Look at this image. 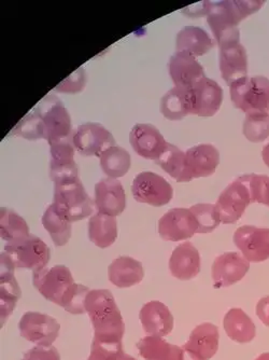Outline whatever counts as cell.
<instances>
[{
  "mask_svg": "<svg viewBox=\"0 0 269 360\" xmlns=\"http://www.w3.org/2000/svg\"><path fill=\"white\" fill-rule=\"evenodd\" d=\"M265 1L226 0L212 3L207 13V22L218 46L240 42L238 25L247 16L258 11Z\"/></svg>",
  "mask_w": 269,
  "mask_h": 360,
  "instance_id": "1",
  "label": "cell"
},
{
  "mask_svg": "<svg viewBox=\"0 0 269 360\" xmlns=\"http://www.w3.org/2000/svg\"><path fill=\"white\" fill-rule=\"evenodd\" d=\"M86 312L92 321L94 339L122 341L125 323L110 291L107 289L90 290L86 299Z\"/></svg>",
  "mask_w": 269,
  "mask_h": 360,
  "instance_id": "2",
  "label": "cell"
},
{
  "mask_svg": "<svg viewBox=\"0 0 269 360\" xmlns=\"http://www.w3.org/2000/svg\"><path fill=\"white\" fill-rule=\"evenodd\" d=\"M53 205L60 217L72 224L92 215L95 204L78 178L54 185Z\"/></svg>",
  "mask_w": 269,
  "mask_h": 360,
  "instance_id": "3",
  "label": "cell"
},
{
  "mask_svg": "<svg viewBox=\"0 0 269 360\" xmlns=\"http://www.w3.org/2000/svg\"><path fill=\"white\" fill-rule=\"evenodd\" d=\"M230 98L236 108L246 115L269 112V79L244 77L230 86Z\"/></svg>",
  "mask_w": 269,
  "mask_h": 360,
  "instance_id": "4",
  "label": "cell"
},
{
  "mask_svg": "<svg viewBox=\"0 0 269 360\" xmlns=\"http://www.w3.org/2000/svg\"><path fill=\"white\" fill-rule=\"evenodd\" d=\"M44 127V139L48 143L74 135L72 118L62 101L55 95H48L34 110Z\"/></svg>",
  "mask_w": 269,
  "mask_h": 360,
  "instance_id": "5",
  "label": "cell"
},
{
  "mask_svg": "<svg viewBox=\"0 0 269 360\" xmlns=\"http://www.w3.org/2000/svg\"><path fill=\"white\" fill-rule=\"evenodd\" d=\"M5 252L10 257L15 268L35 271L46 268L50 261V248L37 236H29L21 240L7 243Z\"/></svg>",
  "mask_w": 269,
  "mask_h": 360,
  "instance_id": "6",
  "label": "cell"
},
{
  "mask_svg": "<svg viewBox=\"0 0 269 360\" xmlns=\"http://www.w3.org/2000/svg\"><path fill=\"white\" fill-rule=\"evenodd\" d=\"M133 198L139 203L161 207L173 199L171 184L161 175L152 172H143L135 177L131 186Z\"/></svg>",
  "mask_w": 269,
  "mask_h": 360,
  "instance_id": "7",
  "label": "cell"
},
{
  "mask_svg": "<svg viewBox=\"0 0 269 360\" xmlns=\"http://www.w3.org/2000/svg\"><path fill=\"white\" fill-rule=\"evenodd\" d=\"M32 282L46 300L60 305L64 293L74 281L70 269L65 266H55L32 271Z\"/></svg>",
  "mask_w": 269,
  "mask_h": 360,
  "instance_id": "8",
  "label": "cell"
},
{
  "mask_svg": "<svg viewBox=\"0 0 269 360\" xmlns=\"http://www.w3.org/2000/svg\"><path fill=\"white\" fill-rule=\"evenodd\" d=\"M20 333L24 339L37 347H52L60 333V326L54 317L37 312H27L19 323Z\"/></svg>",
  "mask_w": 269,
  "mask_h": 360,
  "instance_id": "9",
  "label": "cell"
},
{
  "mask_svg": "<svg viewBox=\"0 0 269 360\" xmlns=\"http://www.w3.org/2000/svg\"><path fill=\"white\" fill-rule=\"evenodd\" d=\"M250 204L248 187L240 177L237 178L222 191L216 201V207L221 224H232L237 222Z\"/></svg>",
  "mask_w": 269,
  "mask_h": 360,
  "instance_id": "10",
  "label": "cell"
},
{
  "mask_svg": "<svg viewBox=\"0 0 269 360\" xmlns=\"http://www.w3.org/2000/svg\"><path fill=\"white\" fill-rule=\"evenodd\" d=\"M74 148L86 157H100L104 151L115 146V139L104 125L88 122L78 127L74 132Z\"/></svg>",
  "mask_w": 269,
  "mask_h": 360,
  "instance_id": "11",
  "label": "cell"
},
{
  "mask_svg": "<svg viewBox=\"0 0 269 360\" xmlns=\"http://www.w3.org/2000/svg\"><path fill=\"white\" fill-rule=\"evenodd\" d=\"M72 136L50 143L51 163H50V178L54 185L78 179V165L74 162V146Z\"/></svg>",
  "mask_w": 269,
  "mask_h": 360,
  "instance_id": "12",
  "label": "cell"
},
{
  "mask_svg": "<svg viewBox=\"0 0 269 360\" xmlns=\"http://www.w3.org/2000/svg\"><path fill=\"white\" fill-rule=\"evenodd\" d=\"M220 333L216 326L204 323L196 326L182 347V360H209L218 349Z\"/></svg>",
  "mask_w": 269,
  "mask_h": 360,
  "instance_id": "13",
  "label": "cell"
},
{
  "mask_svg": "<svg viewBox=\"0 0 269 360\" xmlns=\"http://www.w3.org/2000/svg\"><path fill=\"white\" fill-rule=\"evenodd\" d=\"M234 243L249 262L269 259V229L240 226L235 231Z\"/></svg>",
  "mask_w": 269,
  "mask_h": 360,
  "instance_id": "14",
  "label": "cell"
},
{
  "mask_svg": "<svg viewBox=\"0 0 269 360\" xmlns=\"http://www.w3.org/2000/svg\"><path fill=\"white\" fill-rule=\"evenodd\" d=\"M198 224L189 208H173L159 219L161 238L171 242L189 240L197 233Z\"/></svg>",
  "mask_w": 269,
  "mask_h": 360,
  "instance_id": "15",
  "label": "cell"
},
{
  "mask_svg": "<svg viewBox=\"0 0 269 360\" xmlns=\"http://www.w3.org/2000/svg\"><path fill=\"white\" fill-rule=\"evenodd\" d=\"M250 269V262L240 252H225L216 257L211 275L216 288H224L240 282Z\"/></svg>",
  "mask_w": 269,
  "mask_h": 360,
  "instance_id": "16",
  "label": "cell"
},
{
  "mask_svg": "<svg viewBox=\"0 0 269 360\" xmlns=\"http://www.w3.org/2000/svg\"><path fill=\"white\" fill-rule=\"evenodd\" d=\"M192 115L212 117L220 110L223 102V90L218 82L205 78L198 81L191 89Z\"/></svg>",
  "mask_w": 269,
  "mask_h": 360,
  "instance_id": "17",
  "label": "cell"
},
{
  "mask_svg": "<svg viewBox=\"0 0 269 360\" xmlns=\"http://www.w3.org/2000/svg\"><path fill=\"white\" fill-rule=\"evenodd\" d=\"M129 143L137 155L157 161L167 148V141L157 127L147 123H138L131 129Z\"/></svg>",
  "mask_w": 269,
  "mask_h": 360,
  "instance_id": "18",
  "label": "cell"
},
{
  "mask_svg": "<svg viewBox=\"0 0 269 360\" xmlns=\"http://www.w3.org/2000/svg\"><path fill=\"white\" fill-rule=\"evenodd\" d=\"M0 317L4 326L21 298V288L14 276L15 266L5 252L0 256Z\"/></svg>",
  "mask_w": 269,
  "mask_h": 360,
  "instance_id": "19",
  "label": "cell"
},
{
  "mask_svg": "<svg viewBox=\"0 0 269 360\" xmlns=\"http://www.w3.org/2000/svg\"><path fill=\"white\" fill-rule=\"evenodd\" d=\"M95 207L105 215H121L126 206V196L122 184L117 179L106 178L95 186Z\"/></svg>",
  "mask_w": 269,
  "mask_h": 360,
  "instance_id": "20",
  "label": "cell"
},
{
  "mask_svg": "<svg viewBox=\"0 0 269 360\" xmlns=\"http://www.w3.org/2000/svg\"><path fill=\"white\" fill-rule=\"evenodd\" d=\"M218 65L222 78L226 84H232L235 81L248 75V56L246 49L240 42H232L220 46Z\"/></svg>",
  "mask_w": 269,
  "mask_h": 360,
  "instance_id": "21",
  "label": "cell"
},
{
  "mask_svg": "<svg viewBox=\"0 0 269 360\" xmlns=\"http://www.w3.org/2000/svg\"><path fill=\"white\" fill-rule=\"evenodd\" d=\"M168 68L177 88L191 89L198 81L205 78V72L200 63L184 52H176L169 60Z\"/></svg>",
  "mask_w": 269,
  "mask_h": 360,
  "instance_id": "22",
  "label": "cell"
},
{
  "mask_svg": "<svg viewBox=\"0 0 269 360\" xmlns=\"http://www.w3.org/2000/svg\"><path fill=\"white\" fill-rule=\"evenodd\" d=\"M139 319L143 330L155 337L164 338L171 335L175 325L171 311L159 301L145 303L140 309Z\"/></svg>",
  "mask_w": 269,
  "mask_h": 360,
  "instance_id": "23",
  "label": "cell"
},
{
  "mask_svg": "<svg viewBox=\"0 0 269 360\" xmlns=\"http://www.w3.org/2000/svg\"><path fill=\"white\" fill-rule=\"evenodd\" d=\"M187 169L192 179L208 177L216 172L220 163V153L210 143L194 146L185 153Z\"/></svg>",
  "mask_w": 269,
  "mask_h": 360,
  "instance_id": "24",
  "label": "cell"
},
{
  "mask_svg": "<svg viewBox=\"0 0 269 360\" xmlns=\"http://www.w3.org/2000/svg\"><path fill=\"white\" fill-rule=\"evenodd\" d=\"M171 275L178 280L190 281L200 272V256L192 243L184 242L175 248L169 260Z\"/></svg>",
  "mask_w": 269,
  "mask_h": 360,
  "instance_id": "25",
  "label": "cell"
},
{
  "mask_svg": "<svg viewBox=\"0 0 269 360\" xmlns=\"http://www.w3.org/2000/svg\"><path fill=\"white\" fill-rule=\"evenodd\" d=\"M143 264L131 257H119L109 266V281L119 288H129L143 280Z\"/></svg>",
  "mask_w": 269,
  "mask_h": 360,
  "instance_id": "26",
  "label": "cell"
},
{
  "mask_svg": "<svg viewBox=\"0 0 269 360\" xmlns=\"http://www.w3.org/2000/svg\"><path fill=\"white\" fill-rule=\"evenodd\" d=\"M214 48L209 34L197 26H185L178 32L176 39L177 52H184L194 58L205 56Z\"/></svg>",
  "mask_w": 269,
  "mask_h": 360,
  "instance_id": "27",
  "label": "cell"
},
{
  "mask_svg": "<svg viewBox=\"0 0 269 360\" xmlns=\"http://www.w3.org/2000/svg\"><path fill=\"white\" fill-rule=\"evenodd\" d=\"M162 115L168 120H182L192 115L191 91L173 86L161 100Z\"/></svg>",
  "mask_w": 269,
  "mask_h": 360,
  "instance_id": "28",
  "label": "cell"
},
{
  "mask_svg": "<svg viewBox=\"0 0 269 360\" xmlns=\"http://www.w3.org/2000/svg\"><path fill=\"white\" fill-rule=\"evenodd\" d=\"M224 330L226 335L238 343H249L256 338V328L254 321L242 311L234 307L230 309L223 321Z\"/></svg>",
  "mask_w": 269,
  "mask_h": 360,
  "instance_id": "29",
  "label": "cell"
},
{
  "mask_svg": "<svg viewBox=\"0 0 269 360\" xmlns=\"http://www.w3.org/2000/svg\"><path fill=\"white\" fill-rule=\"evenodd\" d=\"M137 349L145 360H182V347L163 338L147 335L137 343Z\"/></svg>",
  "mask_w": 269,
  "mask_h": 360,
  "instance_id": "30",
  "label": "cell"
},
{
  "mask_svg": "<svg viewBox=\"0 0 269 360\" xmlns=\"http://www.w3.org/2000/svg\"><path fill=\"white\" fill-rule=\"evenodd\" d=\"M88 238L99 248H108L117 238V219L97 212L88 221Z\"/></svg>",
  "mask_w": 269,
  "mask_h": 360,
  "instance_id": "31",
  "label": "cell"
},
{
  "mask_svg": "<svg viewBox=\"0 0 269 360\" xmlns=\"http://www.w3.org/2000/svg\"><path fill=\"white\" fill-rule=\"evenodd\" d=\"M168 175L177 180L178 183H189L191 181L187 169V161H185V153L180 150L177 146L173 143H167V148L163 155L155 161Z\"/></svg>",
  "mask_w": 269,
  "mask_h": 360,
  "instance_id": "32",
  "label": "cell"
},
{
  "mask_svg": "<svg viewBox=\"0 0 269 360\" xmlns=\"http://www.w3.org/2000/svg\"><path fill=\"white\" fill-rule=\"evenodd\" d=\"M100 167L108 178L123 177L131 167V158L129 151L122 147L113 146L100 155Z\"/></svg>",
  "mask_w": 269,
  "mask_h": 360,
  "instance_id": "33",
  "label": "cell"
},
{
  "mask_svg": "<svg viewBox=\"0 0 269 360\" xmlns=\"http://www.w3.org/2000/svg\"><path fill=\"white\" fill-rule=\"evenodd\" d=\"M42 224L51 236L55 246H64L72 238V222L67 221L58 215L53 204L48 206L42 216Z\"/></svg>",
  "mask_w": 269,
  "mask_h": 360,
  "instance_id": "34",
  "label": "cell"
},
{
  "mask_svg": "<svg viewBox=\"0 0 269 360\" xmlns=\"http://www.w3.org/2000/svg\"><path fill=\"white\" fill-rule=\"evenodd\" d=\"M29 236V228L25 220L14 210L1 208L0 210V236L11 243Z\"/></svg>",
  "mask_w": 269,
  "mask_h": 360,
  "instance_id": "35",
  "label": "cell"
},
{
  "mask_svg": "<svg viewBox=\"0 0 269 360\" xmlns=\"http://www.w3.org/2000/svg\"><path fill=\"white\" fill-rule=\"evenodd\" d=\"M242 133L252 143H262L269 137V112L246 115Z\"/></svg>",
  "mask_w": 269,
  "mask_h": 360,
  "instance_id": "36",
  "label": "cell"
},
{
  "mask_svg": "<svg viewBox=\"0 0 269 360\" xmlns=\"http://www.w3.org/2000/svg\"><path fill=\"white\" fill-rule=\"evenodd\" d=\"M198 224L197 233H210L221 224L220 215L216 205L212 204H196L189 208Z\"/></svg>",
  "mask_w": 269,
  "mask_h": 360,
  "instance_id": "37",
  "label": "cell"
},
{
  "mask_svg": "<svg viewBox=\"0 0 269 360\" xmlns=\"http://www.w3.org/2000/svg\"><path fill=\"white\" fill-rule=\"evenodd\" d=\"M90 289L74 283L63 296L60 307L70 314L79 315L86 312V299Z\"/></svg>",
  "mask_w": 269,
  "mask_h": 360,
  "instance_id": "38",
  "label": "cell"
},
{
  "mask_svg": "<svg viewBox=\"0 0 269 360\" xmlns=\"http://www.w3.org/2000/svg\"><path fill=\"white\" fill-rule=\"evenodd\" d=\"M123 353L124 349H123L122 341L98 340L93 338L88 360H117Z\"/></svg>",
  "mask_w": 269,
  "mask_h": 360,
  "instance_id": "39",
  "label": "cell"
},
{
  "mask_svg": "<svg viewBox=\"0 0 269 360\" xmlns=\"http://www.w3.org/2000/svg\"><path fill=\"white\" fill-rule=\"evenodd\" d=\"M250 192L251 203H260L269 206V177L266 175L240 176Z\"/></svg>",
  "mask_w": 269,
  "mask_h": 360,
  "instance_id": "40",
  "label": "cell"
},
{
  "mask_svg": "<svg viewBox=\"0 0 269 360\" xmlns=\"http://www.w3.org/2000/svg\"><path fill=\"white\" fill-rule=\"evenodd\" d=\"M15 133L24 139H29V141L44 139L41 121L34 112L28 115L20 122V124L16 127Z\"/></svg>",
  "mask_w": 269,
  "mask_h": 360,
  "instance_id": "41",
  "label": "cell"
},
{
  "mask_svg": "<svg viewBox=\"0 0 269 360\" xmlns=\"http://www.w3.org/2000/svg\"><path fill=\"white\" fill-rule=\"evenodd\" d=\"M86 84V72L83 68H79L76 72H72L68 78L62 81L55 90L58 92L68 93V94H76L84 89Z\"/></svg>",
  "mask_w": 269,
  "mask_h": 360,
  "instance_id": "42",
  "label": "cell"
},
{
  "mask_svg": "<svg viewBox=\"0 0 269 360\" xmlns=\"http://www.w3.org/2000/svg\"><path fill=\"white\" fill-rule=\"evenodd\" d=\"M21 360H60V355L56 347H36L26 352Z\"/></svg>",
  "mask_w": 269,
  "mask_h": 360,
  "instance_id": "43",
  "label": "cell"
},
{
  "mask_svg": "<svg viewBox=\"0 0 269 360\" xmlns=\"http://www.w3.org/2000/svg\"><path fill=\"white\" fill-rule=\"evenodd\" d=\"M256 315L266 327H269V296L258 301L256 304Z\"/></svg>",
  "mask_w": 269,
  "mask_h": 360,
  "instance_id": "44",
  "label": "cell"
},
{
  "mask_svg": "<svg viewBox=\"0 0 269 360\" xmlns=\"http://www.w3.org/2000/svg\"><path fill=\"white\" fill-rule=\"evenodd\" d=\"M262 158L265 165H266V167L269 169V143H267L264 148H263Z\"/></svg>",
  "mask_w": 269,
  "mask_h": 360,
  "instance_id": "45",
  "label": "cell"
},
{
  "mask_svg": "<svg viewBox=\"0 0 269 360\" xmlns=\"http://www.w3.org/2000/svg\"><path fill=\"white\" fill-rule=\"evenodd\" d=\"M117 360H136L135 358L131 357V355H129V354L123 353L122 355L120 356V357L117 358Z\"/></svg>",
  "mask_w": 269,
  "mask_h": 360,
  "instance_id": "46",
  "label": "cell"
},
{
  "mask_svg": "<svg viewBox=\"0 0 269 360\" xmlns=\"http://www.w3.org/2000/svg\"><path fill=\"white\" fill-rule=\"evenodd\" d=\"M256 360H269V353L262 354Z\"/></svg>",
  "mask_w": 269,
  "mask_h": 360,
  "instance_id": "47",
  "label": "cell"
}]
</instances>
